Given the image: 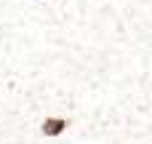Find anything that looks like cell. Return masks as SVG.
<instances>
[{
    "label": "cell",
    "mask_w": 152,
    "mask_h": 144,
    "mask_svg": "<svg viewBox=\"0 0 152 144\" xmlns=\"http://www.w3.org/2000/svg\"><path fill=\"white\" fill-rule=\"evenodd\" d=\"M0 144H152V0H0Z\"/></svg>",
    "instance_id": "6da1fadb"
},
{
    "label": "cell",
    "mask_w": 152,
    "mask_h": 144,
    "mask_svg": "<svg viewBox=\"0 0 152 144\" xmlns=\"http://www.w3.org/2000/svg\"><path fill=\"white\" fill-rule=\"evenodd\" d=\"M32 3H37V0H32Z\"/></svg>",
    "instance_id": "7a4b0ae2"
}]
</instances>
